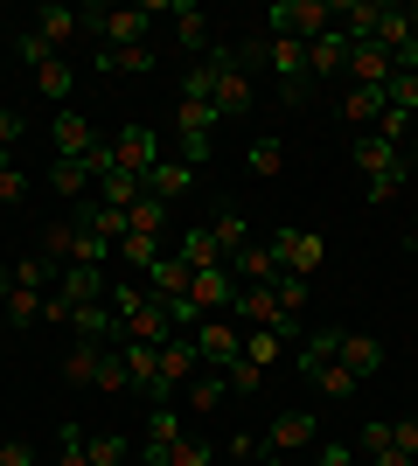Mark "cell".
I'll list each match as a JSON object with an SVG mask.
<instances>
[{
    "mask_svg": "<svg viewBox=\"0 0 418 466\" xmlns=\"http://www.w3.org/2000/svg\"><path fill=\"white\" fill-rule=\"evenodd\" d=\"M251 56H265V70L279 77V91L300 105V91H307V42H279V35H265Z\"/></svg>",
    "mask_w": 418,
    "mask_h": 466,
    "instance_id": "cell-5",
    "label": "cell"
},
{
    "mask_svg": "<svg viewBox=\"0 0 418 466\" xmlns=\"http://www.w3.org/2000/svg\"><path fill=\"white\" fill-rule=\"evenodd\" d=\"M168 15H175V42L202 63V56H209V15H202L196 0H168Z\"/></svg>",
    "mask_w": 418,
    "mask_h": 466,
    "instance_id": "cell-14",
    "label": "cell"
},
{
    "mask_svg": "<svg viewBox=\"0 0 418 466\" xmlns=\"http://www.w3.org/2000/svg\"><path fill=\"white\" fill-rule=\"evenodd\" d=\"M321 439V418L314 410H279L272 431H265V452H279V460H293V452H307Z\"/></svg>",
    "mask_w": 418,
    "mask_h": 466,
    "instance_id": "cell-8",
    "label": "cell"
},
{
    "mask_svg": "<svg viewBox=\"0 0 418 466\" xmlns=\"http://www.w3.org/2000/svg\"><path fill=\"white\" fill-rule=\"evenodd\" d=\"M209 237L223 244V258L230 251H244L251 244V223H244V209H217V223H209Z\"/></svg>",
    "mask_w": 418,
    "mask_h": 466,
    "instance_id": "cell-38",
    "label": "cell"
},
{
    "mask_svg": "<svg viewBox=\"0 0 418 466\" xmlns=\"http://www.w3.org/2000/svg\"><path fill=\"white\" fill-rule=\"evenodd\" d=\"M412 258H418V237H412Z\"/></svg>",
    "mask_w": 418,
    "mask_h": 466,
    "instance_id": "cell-58",
    "label": "cell"
},
{
    "mask_svg": "<svg viewBox=\"0 0 418 466\" xmlns=\"http://www.w3.org/2000/svg\"><path fill=\"white\" fill-rule=\"evenodd\" d=\"M160 258H168V251H160V237H126V244H119V265H126V272H133V279H147V272H154V265H160Z\"/></svg>",
    "mask_w": 418,
    "mask_h": 466,
    "instance_id": "cell-33",
    "label": "cell"
},
{
    "mask_svg": "<svg viewBox=\"0 0 418 466\" xmlns=\"http://www.w3.org/2000/svg\"><path fill=\"white\" fill-rule=\"evenodd\" d=\"M370 460H377V466H418L412 452H398V446H383V452H370Z\"/></svg>",
    "mask_w": 418,
    "mask_h": 466,
    "instance_id": "cell-55",
    "label": "cell"
},
{
    "mask_svg": "<svg viewBox=\"0 0 418 466\" xmlns=\"http://www.w3.org/2000/svg\"><path fill=\"white\" fill-rule=\"evenodd\" d=\"M168 466H209V446H202V439H181V446L168 452Z\"/></svg>",
    "mask_w": 418,
    "mask_h": 466,
    "instance_id": "cell-48",
    "label": "cell"
},
{
    "mask_svg": "<svg viewBox=\"0 0 418 466\" xmlns=\"http://www.w3.org/2000/svg\"><path fill=\"white\" fill-rule=\"evenodd\" d=\"M189 279H196V272H189V265H181V258L168 251V258L154 265V272H147V286H154V299H160V307H181V299H189Z\"/></svg>",
    "mask_w": 418,
    "mask_h": 466,
    "instance_id": "cell-23",
    "label": "cell"
},
{
    "mask_svg": "<svg viewBox=\"0 0 418 466\" xmlns=\"http://www.w3.org/2000/svg\"><path fill=\"white\" fill-rule=\"evenodd\" d=\"M56 272H63V265H49V258H21V265H15V286H28V292H56Z\"/></svg>",
    "mask_w": 418,
    "mask_h": 466,
    "instance_id": "cell-41",
    "label": "cell"
},
{
    "mask_svg": "<svg viewBox=\"0 0 418 466\" xmlns=\"http://www.w3.org/2000/svg\"><path fill=\"white\" fill-rule=\"evenodd\" d=\"M362 452H383L391 446V418H370V425H362V439H356Z\"/></svg>",
    "mask_w": 418,
    "mask_h": 466,
    "instance_id": "cell-50",
    "label": "cell"
},
{
    "mask_svg": "<svg viewBox=\"0 0 418 466\" xmlns=\"http://www.w3.org/2000/svg\"><path fill=\"white\" fill-rule=\"evenodd\" d=\"M154 70V42L139 49H98V77H147Z\"/></svg>",
    "mask_w": 418,
    "mask_h": 466,
    "instance_id": "cell-26",
    "label": "cell"
},
{
    "mask_svg": "<svg viewBox=\"0 0 418 466\" xmlns=\"http://www.w3.org/2000/svg\"><path fill=\"white\" fill-rule=\"evenodd\" d=\"M0 313H7V328H36V320H42V292L7 286V292H0Z\"/></svg>",
    "mask_w": 418,
    "mask_h": 466,
    "instance_id": "cell-34",
    "label": "cell"
},
{
    "mask_svg": "<svg viewBox=\"0 0 418 466\" xmlns=\"http://www.w3.org/2000/svg\"><path fill=\"white\" fill-rule=\"evenodd\" d=\"M223 272L238 279V286H272V279H279V258H272V244H244V251L223 258Z\"/></svg>",
    "mask_w": 418,
    "mask_h": 466,
    "instance_id": "cell-12",
    "label": "cell"
},
{
    "mask_svg": "<svg viewBox=\"0 0 418 466\" xmlns=\"http://www.w3.org/2000/svg\"><path fill=\"white\" fill-rule=\"evenodd\" d=\"M265 466H286V460H279V452H265Z\"/></svg>",
    "mask_w": 418,
    "mask_h": 466,
    "instance_id": "cell-56",
    "label": "cell"
},
{
    "mask_svg": "<svg viewBox=\"0 0 418 466\" xmlns=\"http://www.w3.org/2000/svg\"><path fill=\"white\" fill-rule=\"evenodd\" d=\"M412 139H418V112H412Z\"/></svg>",
    "mask_w": 418,
    "mask_h": 466,
    "instance_id": "cell-57",
    "label": "cell"
},
{
    "mask_svg": "<svg viewBox=\"0 0 418 466\" xmlns=\"http://www.w3.org/2000/svg\"><path fill=\"white\" fill-rule=\"evenodd\" d=\"M49 139H56V160H84L98 147V133H91V118H84L77 105H63V112L49 118Z\"/></svg>",
    "mask_w": 418,
    "mask_h": 466,
    "instance_id": "cell-11",
    "label": "cell"
},
{
    "mask_svg": "<svg viewBox=\"0 0 418 466\" xmlns=\"http://www.w3.org/2000/svg\"><path fill=\"white\" fill-rule=\"evenodd\" d=\"M160 7H84V28L98 35V49H139Z\"/></svg>",
    "mask_w": 418,
    "mask_h": 466,
    "instance_id": "cell-3",
    "label": "cell"
},
{
    "mask_svg": "<svg viewBox=\"0 0 418 466\" xmlns=\"http://www.w3.org/2000/svg\"><path fill=\"white\" fill-rule=\"evenodd\" d=\"M307 77H349V35H342V28L307 42Z\"/></svg>",
    "mask_w": 418,
    "mask_h": 466,
    "instance_id": "cell-17",
    "label": "cell"
},
{
    "mask_svg": "<svg viewBox=\"0 0 418 466\" xmlns=\"http://www.w3.org/2000/svg\"><path fill=\"white\" fill-rule=\"evenodd\" d=\"M112 160H119L126 175H154L160 167V147H154V126H119V133H112Z\"/></svg>",
    "mask_w": 418,
    "mask_h": 466,
    "instance_id": "cell-9",
    "label": "cell"
},
{
    "mask_svg": "<svg viewBox=\"0 0 418 466\" xmlns=\"http://www.w3.org/2000/svg\"><path fill=\"white\" fill-rule=\"evenodd\" d=\"M209 105H217V126H223V118H244V112H251V77H244V56H238V49H223L217 97H209Z\"/></svg>",
    "mask_w": 418,
    "mask_h": 466,
    "instance_id": "cell-7",
    "label": "cell"
},
{
    "mask_svg": "<svg viewBox=\"0 0 418 466\" xmlns=\"http://www.w3.org/2000/svg\"><path fill=\"white\" fill-rule=\"evenodd\" d=\"M230 320H238L244 334H251V328H272V334H279L286 307H279V292H272V286H238V299H230Z\"/></svg>",
    "mask_w": 418,
    "mask_h": 466,
    "instance_id": "cell-10",
    "label": "cell"
},
{
    "mask_svg": "<svg viewBox=\"0 0 418 466\" xmlns=\"http://www.w3.org/2000/svg\"><path fill=\"white\" fill-rule=\"evenodd\" d=\"M189 341H196L202 370H230V362L244 355V328L230 320V313H209V320H196V328H189Z\"/></svg>",
    "mask_w": 418,
    "mask_h": 466,
    "instance_id": "cell-4",
    "label": "cell"
},
{
    "mask_svg": "<svg viewBox=\"0 0 418 466\" xmlns=\"http://www.w3.org/2000/svg\"><path fill=\"white\" fill-rule=\"evenodd\" d=\"M36 91L49 97V105H70V91H77V70H70L63 56H42V63H36Z\"/></svg>",
    "mask_w": 418,
    "mask_h": 466,
    "instance_id": "cell-28",
    "label": "cell"
},
{
    "mask_svg": "<svg viewBox=\"0 0 418 466\" xmlns=\"http://www.w3.org/2000/svg\"><path fill=\"white\" fill-rule=\"evenodd\" d=\"M349 77L383 91V84L398 77V63H391V49H377V42H349Z\"/></svg>",
    "mask_w": 418,
    "mask_h": 466,
    "instance_id": "cell-18",
    "label": "cell"
},
{
    "mask_svg": "<svg viewBox=\"0 0 418 466\" xmlns=\"http://www.w3.org/2000/svg\"><path fill=\"white\" fill-rule=\"evenodd\" d=\"M98 362H105V341H77V349L63 355V383L98 390Z\"/></svg>",
    "mask_w": 418,
    "mask_h": 466,
    "instance_id": "cell-27",
    "label": "cell"
},
{
    "mask_svg": "<svg viewBox=\"0 0 418 466\" xmlns=\"http://www.w3.org/2000/svg\"><path fill=\"white\" fill-rule=\"evenodd\" d=\"M244 160H251V175H265V181L286 175V139H272V133L251 139V154H244Z\"/></svg>",
    "mask_w": 418,
    "mask_h": 466,
    "instance_id": "cell-39",
    "label": "cell"
},
{
    "mask_svg": "<svg viewBox=\"0 0 418 466\" xmlns=\"http://www.w3.org/2000/svg\"><path fill=\"white\" fill-rule=\"evenodd\" d=\"M154 292H147V279H119V286L105 292V307H112V320H133L139 307H147Z\"/></svg>",
    "mask_w": 418,
    "mask_h": 466,
    "instance_id": "cell-36",
    "label": "cell"
},
{
    "mask_svg": "<svg viewBox=\"0 0 418 466\" xmlns=\"http://www.w3.org/2000/svg\"><path fill=\"white\" fill-rule=\"evenodd\" d=\"M56 292L70 299V307H84V299H105V292H112V279H105V265H63V272H56Z\"/></svg>",
    "mask_w": 418,
    "mask_h": 466,
    "instance_id": "cell-16",
    "label": "cell"
},
{
    "mask_svg": "<svg viewBox=\"0 0 418 466\" xmlns=\"http://www.w3.org/2000/svg\"><path fill=\"white\" fill-rule=\"evenodd\" d=\"M0 466H36V446H28V439H7V446H0Z\"/></svg>",
    "mask_w": 418,
    "mask_h": 466,
    "instance_id": "cell-53",
    "label": "cell"
},
{
    "mask_svg": "<svg viewBox=\"0 0 418 466\" xmlns=\"http://www.w3.org/2000/svg\"><path fill=\"white\" fill-rule=\"evenodd\" d=\"M223 397H230V383H223V370H202L196 383L181 390V404H189V410H217Z\"/></svg>",
    "mask_w": 418,
    "mask_h": 466,
    "instance_id": "cell-35",
    "label": "cell"
},
{
    "mask_svg": "<svg viewBox=\"0 0 418 466\" xmlns=\"http://www.w3.org/2000/svg\"><path fill=\"white\" fill-rule=\"evenodd\" d=\"M314 390H321V397H335V404H349V397H356L362 383H356V376H349V370H342V362H328V370L314 376Z\"/></svg>",
    "mask_w": 418,
    "mask_h": 466,
    "instance_id": "cell-43",
    "label": "cell"
},
{
    "mask_svg": "<svg viewBox=\"0 0 418 466\" xmlns=\"http://www.w3.org/2000/svg\"><path fill=\"white\" fill-rule=\"evenodd\" d=\"M21 133H28V118L0 105V167H15V147H21Z\"/></svg>",
    "mask_w": 418,
    "mask_h": 466,
    "instance_id": "cell-45",
    "label": "cell"
},
{
    "mask_svg": "<svg viewBox=\"0 0 418 466\" xmlns=\"http://www.w3.org/2000/svg\"><path fill=\"white\" fill-rule=\"evenodd\" d=\"M119 328H126V341H147V349H160L168 334H181L175 320H168V307H160V299H147V307H139L133 320H119Z\"/></svg>",
    "mask_w": 418,
    "mask_h": 466,
    "instance_id": "cell-24",
    "label": "cell"
},
{
    "mask_svg": "<svg viewBox=\"0 0 418 466\" xmlns=\"http://www.w3.org/2000/svg\"><path fill=\"white\" fill-rule=\"evenodd\" d=\"M175 258L189 265V272H209V265H223V244L209 237V223H202V230H189V237L175 244Z\"/></svg>",
    "mask_w": 418,
    "mask_h": 466,
    "instance_id": "cell-30",
    "label": "cell"
},
{
    "mask_svg": "<svg viewBox=\"0 0 418 466\" xmlns=\"http://www.w3.org/2000/svg\"><path fill=\"white\" fill-rule=\"evenodd\" d=\"M356 167H362V181H370V202H377V209L404 188V181H412L404 154L391 147V139H377V133H362V139H356Z\"/></svg>",
    "mask_w": 418,
    "mask_h": 466,
    "instance_id": "cell-2",
    "label": "cell"
},
{
    "mask_svg": "<svg viewBox=\"0 0 418 466\" xmlns=\"http://www.w3.org/2000/svg\"><path fill=\"white\" fill-rule=\"evenodd\" d=\"M189 188H196V167H181V160H160L154 175H147V195H154V202H181Z\"/></svg>",
    "mask_w": 418,
    "mask_h": 466,
    "instance_id": "cell-29",
    "label": "cell"
},
{
    "mask_svg": "<svg viewBox=\"0 0 418 466\" xmlns=\"http://www.w3.org/2000/svg\"><path fill=\"white\" fill-rule=\"evenodd\" d=\"M391 112V84H349V97H342V118H349V126H370V118H383Z\"/></svg>",
    "mask_w": 418,
    "mask_h": 466,
    "instance_id": "cell-25",
    "label": "cell"
},
{
    "mask_svg": "<svg viewBox=\"0 0 418 466\" xmlns=\"http://www.w3.org/2000/svg\"><path fill=\"white\" fill-rule=\"evenodd\" d=\"M335 28V0H272L265 7V35L279 42H321Z\"/></svg>",
    "mask_w": 418,
    "mask_h": 466,
    "instance_id": "cell-1",
    "label": "cell"
},
{
    "mask_svg": "<svg viewBox=\"0 0 418 466\" xmlns=\"http://www.w3.org/2000/svg\"><path fill=\"white\" fill-rule=\"evenodd\" d=\"M56 466H91V460H84V425H63V439H56Z\"/></svg>",
    "mask_w": 418,
    "mask_h": 466,
    "instance_id": "cell-46",
    "label": "cell"
},
{
    "mask_svg": "<svg viewBox=\"0 0 418 466\" xmlns=\"http://www.w3.org/2000/svg\"><path fill=\"white\" fill-rule=\"evenodd\" d=\"M391 446H398V452H412V460H418V418H398V425H391Z\"/></svg>",
    "mask_w": 418,
    "mask_h": 466,
    "instance_id": "cell-51",
    "label": "cell"
},
{
    "mask_svg": "<svg viewBox=\"0 0 418 466\" xmlns=\"http://www.w3.org/2000/svg\"><path fill=\"white\" fill-rule=\"evenodd\" d=\"M112 167H119V160H112V139H98V147H91V154H84V175L98 181V175H112Z\"/></svg>",
    "mask_w": 418,
    "mask_h": 466,
    "instance_id": "cell-49",
    "label": "cell"
},
{
    "mask_svg": "<svg viewBox=\"0 0 418 466\" xmlns=\"http://www.w3.org/2000/svg\"><path fill=\"white\" fill-rule=\"evenodd\" d=\"M98 390H133V383H126V355H119V349H105V362H98Z\"/></svg>",
    "mask_w": 418,
    "mask_h": 466,
    "instance_id": "cell-47",
    "label": "cell"
},
{
    "mask_svg": "<svg viewBox=\"0 0 418 466\" xmlns=\"http://www.w3.org/2000/svg\"><path fill=\"white\" fill-rule=\"evenodd\" d=\"M370 42H377V49H391V56H398L404 42H418L412 7H391V0H377V28H370Z\"/></svg>",
    "mask_w": 418,
    "mask_h": 466,
    "instance_id": "cell-21",
    "label": "cell"
},
{
    "mask_svg": "<svg viewBox=\"0 0 418 466\" xmlns=\"http://www.w3.org/2000/svg\"><path fill=\"white\" fill-rule=\"evenodd\" d=\"M49 188L70 195V202H84V195H91V175H84V160H49Z\"/></svg>",
    "mask_w": 418,
    "mask_h": 466,
    "instance_id": "cell-37",
    "label": "cell"
},
{
    "mask_svg": "<svg viewBox=\"0 0 418 466\" xmlns=\"http://www.w3.org/2000/svg\"><path fill=\"white\" fill-rule=\"evenodd\" d=\"M119 355H126V383L154 404V390H160V355L147 349V341H119Z\"/></svg>",
    "mask_w": 418,
    "mask_h": 466,
    "instance_id": "cell-22",
    "label": "cell"
},
{
    "mask_svg": "<svg viewBox=\"0 0 418 466\" xmlns=\"http://www.w3.org/2000/svg\"><path fill=\"white\" fill-rule=\"evenodd\" d=\"M21 195H28V175H21V167H0V202H21Z\"/></svg>",
    "mask_w": 418,
    "mask_h": 466,
    "instance_id": "cell-52",
    "label": "cell"
},
{
    "mask_svg": "<svg viewBox=\"0 0 418 466\" xmlns=\"http://www.w3.org/2000/svg\"><path fill=\"white\" fill-rule=\"evenodd\" d=\"M84 460L91 466H126L133 460V439H126V431H84Z\"/></svg>",
    "mask_w": 418,
    "mask_h": 466,
    "instance_id": "cell-31",
    "label": "cell"
},
{
    "mask_svg": "<svg viewBox=\"0 0 418 466\" xmlns=\"http://www.w3.org/2000/svg\"><path fill=\"white\" fill-rule=\"evenodd\" d=\"M223 383H230V397H251V390H265V370H259V362H244V355H238V362L223 370Z\"/></svg>",
    "mask_w": 418,
    "mask_h": 466,
    "instance_id": "cell-44",
    "label": "cell"
},
{
    "mask_svg": "<svg viewBox=\"0 0 418 466\" xmlns=\"http://www.w3.org/2000/svg\"><path fill=\"white\" fill-rule=\"evenodd\" d=\"M335 355H342V328H307V341H300V355H293V370L314 383V376L328 370Z\"/></svg>",
    "mask_w": 418,
    "mask_h": 466,
    "instance_id": "cell-15",
    "label": "cell"
},
{
    "mask_svg": "<svg viewBox=\"0 0 418 466\" xmlns=\"http://www.w3.org/2000/svg\"><path fill=\"white\" fill-rule=\"evenodd\" d=\"M314 466H356V452H349V446H321Z\"/></svg>",
    "mask_w": 418,
    "mask_h": 466,
    "instance_id": "cell-54",
    "label": "cell"
},
{
    "mask_svg": "<svg viewBox=\"0 0 418 466\" xmlns=\"http://www.w3.org/2000/svg\"><path fill=\"white\" fill-rule=\"evenodd\" d=\"M126 223H133L139 237H160V230H168V202H154V195H139L133 209H126Z\"/></svg>",
    "mask_w": 418,
    "mask_h": 466,
    "instance_id": "cell-40",
    "label": "cell"
},
{
    "mask_svg": "<svg viewBox=\"0 0 418 466\" xmlns=\"http://www.w3.org/2000/svg\"><path fill=\"white\" fill-rule=\"evenodd\" d=\"M70 35H84V7H63V0H49V7L36 15V42L63 56V42H70Z\"/></svg>",
    "mask_w": 418,
    "mask_h": 466,
    "instance_id": "cell-13",
    "label": "cell"
},
{
    "mask_svg": "<svg viewBox=\"0 0 418 466\" xmlns=\"http://www.w3.org/2000/svg\"><path fill=\"white\" fill-rule=\"evenodd\" d=\"M139 195H147V181H139V175H126V167L98 175V202H105V209H133Z\"/></svg>",
    "mask_w": 418,
    "mask_h": 466,
    "instance_id": "cell-32",
    "label": "cell"
},
{
    "mask_svg": "<svg viewBox=\"0 0 418 466\" xmlns=\"http://www.w3.org/2000/svg\"><path fill=\"white\" fill-rule=\"evenodd\" d=\"M272 258H279V272H293V279L314 286V272H321V237L314 230H272Z\"/></svg>",
    "mask_w": 418,
    "mask_h": 466,
    "instance_id": "cell-6",
    "label": "cell"
},
{
    "mask_svg": "<svg viewBox=\"0 0 418 466\" xmlns=\"http://www.w3.org/2000/svg\"><path fill=\"white\" fill-rule=\"evenodd\" d=\"M77 223H84V230H91V237H98V244H112V251H119L126 237H133V223H126V209H105L98 195H91V202H84V209H77Z\"/></svg>",
    "mask_w": 418,
    "mask_h": 466,
    "instance_id": "cell-20",
    "label": "cell"
},
{
    "mask_svg": "<svg viewBox=\"0 0 418 466\" xmlns=\"http://www.w3.org/2000/svg\"><path fill=\"white\" fill-rule=\"evenodd\" d=\"M279 355H286V341H279L272 328H251V334H244V362H259V370H272Z\"/></svg>",
    "mask_w": 418,
    "mask_h": 466,
    "instance_id": "cell-42",
    "label": "cell"
},
{
    "mask_svg": "<svg viewBox=\"0 0 418 466\" xmlns=\"http://www.w3.org/2000/svg\"><path fill=\"white\" fill-rule=\"evenodd\" d=\"M342 370L356 376V383H370V376H383V341H370V334H342Z\"/></svg>",
    "mask_w": 418,
    "mask_h": 466,
    "instance_id": "cell-19",
    "label": "cell"
}]
</instances>
